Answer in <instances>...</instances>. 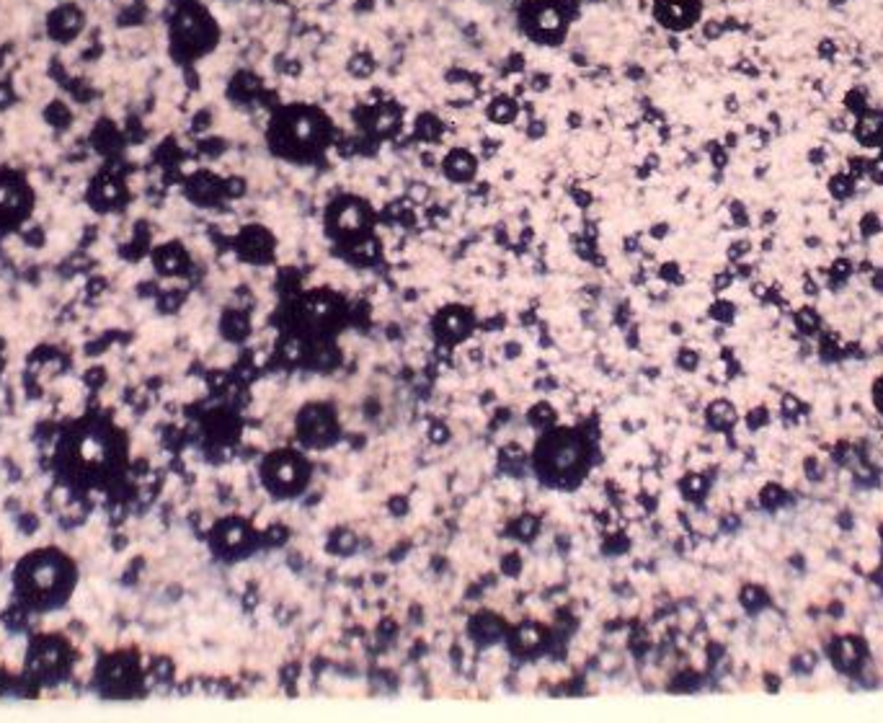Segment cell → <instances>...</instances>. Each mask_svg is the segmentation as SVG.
<instances>
[{
    "instance_id": "obj_1",
    "label": "cell",
    "mask_w": 883,
    "mask_h": 723,
    "mask_svg": "<svg viewBox=\"0 0 883 723\" xmlns=\"http://www.w3.org/2000/svg\"><path fill=\"white\" fill-rule=\"evenodd\" d=\"M72 581H75V573H72L70 561L60 553H37L26 558L16 573L18 594L39 610L63 604L70 597Z\"/></svg>"
},
{
    "instance_id": "obj_2",
    "label": "cell",
    "mask_w": 883,
    "mask_h": 723,
    "mask_svg": "<svg viewBox=\"0 0 883 723\" xmlns=\"http://www.w3.org/2000/svg\"><path fill=\"white\" fill-rule=\"evenodd\" d=\"M522 26L535 41L556 44L563 39L565 29V8L558 0H535L522 13Z\"/></svg>"
},
{
    "instance_id": "obj_3",
    "label": "cell",
    "mask_w": 883,
    "mask_h": 723,
    "mask_svg": "<svg viewBox=\"0 0 883 723\" xmlns=\"http://www.w3.org/2000/svg\"><path fill=\"white\" fill-rule=\"evenodd\" d=\"M176 44L186 52H202L209 49L217 39V29L212 26L209 16L200 8H186L176 21Z\"/></svg>"
},
{
    "instance_id": "obj_4",
    "label": "cell",
    "mask_w": 883,
    "mask_h": 723,
    "mask_svg": "<svg viewBox=\"0 0 883 723\" xmlns=\"http://www.w3.org/2000/svg\"><path fill=\"white\" fill-rule=\"evenodd\" d=\"M653 18L667 32H690L700 24L702 0H653Z\"/></svg>"
},
{
    "instance_id": "obj_5",
    "label": "cell",
    "mask_w": 883,
    "mask_h": 723,
    "mask_svg": "<svg viewBox=\"0 0 883 723\" xmlns=\"http://www.w3.org/2000/svg\"><path fill=\"white\" fill-rule=\"evenodd\" d=\"M852 137L865 150H881L883 148V109H865L852 122Z\"/></svg>"
},
{
    "instance_id": "obj_6",
    "label": "cell",
    "mask_w": 883,
    "mask_h": 723,
    "mask_svg": "<svg viewBox=\"0 0 883 723\" xmlns=\"http://www.w3.org/2000/svg\"><path fill=\"white\" fill-rule=\"evenodd\" d=\"M842 109L852 117L863 114L865 109H870V88L863 83H855L842 93Z\"/></svg>"
},
{
    "instance_id": "obj_7",
    "label": "cell",
    "mask_w": 883,
    "mask_h": 723,
    "mask_svg": "<svg viewBox=\"0 0 883 723\" xmlns=\"http://www.w3.org/2000/svg\"><path fill=\"white\" fill-rule=\"evenodd\" d=\"M829 194L837 199V202H844V199H852L855 197V191H858V178L850 174H835L829 178L827 183Z\"/></svg>"
},
{
    "instance_id": "obj_8",
    "label": "cell",
    "mask_w": 883,
    "mask_h": 723,
    "mask_svg": "<svg viewBox=\"0 0 883 723\" xmlns=\"http://www.w3.org/2000/svg\"><path fill=\"white\" fill-rule=\"evenodd\" d=\"M488 117H491V122H496V124H511L514 117H517V103L511 101L509 96H499V98H494V103L488 106Z\"/></svg>"
},
{
    "instance_id": "obj_9",
    "label": "cell",
    "mask_w": 883,
    "mask_h": 723,
    "mask_svg": "<svg viewBox=\"0 0 883 723\" xmlns=\"http://www.w3.org/2000/svg\"><path fill=\"white\" fill-rule=\"evenodd\" d=\"M473 168H476V163L470 160L468 152L462 150H454L450 155V160H447V171H450V176H454V181H462V176H470Z\"/></svg>"
},
{
    "instance_id": "obj_10",
    "label": "cell",
    "mask_w": 883,
    "mask_h": 723,
    "mask_svg": "<svg viewBox=\"0 0 883 723\" xmlns=\"http://www.w3.org/2000/svg\"><path fill=\"white\" fill-rule=\"evenodd\" d=\"M18 207H21V191H18L16 183H6L0 181V212H6V215H13L18 212Z\"/></svg>"
},
{
    "instance_id": "obj_11",
    "label": "cell",
    "mask_w": 883,
    "mask_h": 723,
    "mask_svg": "<svg viewBox=\"0 0 883 723\" xmlns=\"http://www.w3.org/2000/svg\"><path fill=\"white\" fill-rule=\"evenodd\" d=\"M827 277H829V287H842L844 282L852 277V261L850 259H835L827 271Z\"/></svg>"
},
{
    "instance_id": "obj_12",
    "label": "cell",
    "mask_w": 883,
    "mask_h": 723,
    "mask_svg": "<svg viewBox=\"0 0 883 723\" xmlns=\"http://www.w3.org/2000/svg\"><path fill=\"white\" fill-rule=\"evenodd\" d=\"M816 57H819L821 63H837V57H839V41L835 37H821L816 41Z\"/></svg>"
},
{
    "instance_id": "obj_13",
    "label": "cell",
    "mask_w": 883,
    "mask_h": 723,
    "mask_svg": "<svg viewBox=\"0 0 883 723\" xmlns=\"http://www.w3.org/2000/svg\"><path fill=\"white\" fill-rule=\"evenodd\" d=\"M819 323H821V318L813 308H801L796 313V326H798V331H804V334H813V331H819Z\"/></svg>"
},
{
    "instance_id": "obj_14",
    "label": "cell",
    "mask_w": 883,
    "mask_h": 723,
    "mask_svg": "<svg viewBox=\"0 0 883 723\" xmlns=\"http://www.w3.org/2000/svg\"><path fill=\"white\" fill-rule=\"evenodd\" d=\"M349 70H351V75H354V78H369V75H372V70H374V60L367 55V52H362V55H354V57H351V63H349Z\"/></svg>"
},
{
    "instance_id": "obj_15",
    "label": "cell",
    "mask_w": 883,
    "mask_h": 723,
    "mask_svg": "<svg viewBox=\"0 0 883 723\" xmlns=\"http://www.w3.org/2000/svg\"><path fill=\"white\" fill-rule=\"evenodd\" d=\"M881 230H883V220L875 215V212H865V215L860 217V235H863V238H875Z\"/></svg>"
},
{
    "instance_id": "obj_16",
    "label": "cell",
    "mask_w": 883,
    "mask_h": 723,
    "mask_svg": "<svg viewBox=\"0 0 883 723\" xmlns=\"http://www.w3.org/2000/svg\"><path fill=\"white\" fill-rule=\"evenodd\" d=\"M847 174L850 176H855V178H865L868 174H870V158H865V155H850V158H847Z\"/></svg>"
},
{
    "instance_id": "obj_17",
    "label": "cell",
    "mask_w": 883,
    "mask_h": 723,
    "mask_svg": "<svg viewBox=\"0 0 883 723\" xmlns=\"http://www.w3.org/2000/svg\"><path fill=\"white\" fill-rule=\"evenodd\" d=\"M726 34H728V29H726V21H721V18H708V21L702 24V37L708 41H718L721 37H726Z\"/></svg>"
},
{
    "instance_id": "obj_18",
    "label": "cell",
    "mask_w": 883,
    "mask_h": 723,
    "mask_svg": "<svg viewBox=\"0 0 883 723\" xmlns=\"http://www.w3.org/2000/svg\"><path fill=\"white\" fill-rule=\"evenodd\" d=\"M439 132H442V124H439L437 117L424 114L419 119V135H424V140H434V135H439Z\"/></svg>"
},
{
    "instance_id": "obj_19",
    "label": "cell",
    "mask_w": 883,
    "mask_h": 723,
    "mask_svg": "<svg viewBox=\"0 0 883 723\" xmlns=\"http://www.w3.org/2000/svg\"><path fill=\"white\" fill-rule=\"evenodd\" d=\"M733 72H741V75H744V78H759V75H762V70H759V65L757 63H752V60H749V57H741L739 63L733 65Z\"/></svg>"
},
{
    "instance_id": "obj_20",
    "label": "cell",
    "mask_w": 883,
    "mask_h": 723,
    "mask_svg": "<svg viewBox=\"0 0 883 723\" xmlns=\"http://www.w3.org/2000/svg\"><path fill=\"white\" fill-rule=\"evenodd\" d=\"M868 176H870L878 186H883V148H881V152H878V158L870 160V174Z\"/></svg>"
},
{
    "instance_id": "obj_21",
    "label": "cell",
    "mask_w": 883,
    "mask_h": 723,
    "mask_svg": "<svg viewBox=\"0 0 883 723\" xmlns=\"http://www.w3.org/2000/svg\"><path fill=\"white\" fill-rule=\"evenodd\" d=\"M749 248H752V246H749V240H736V243L728 248V256H731V261H741V259L749 254Z\"/></svg>"
},
{
    "instance_id": "obj_22",
    "label": "cell",
    "mask_w": 883,
    "mask_h": 723,
    "mask_svg": "<svg viewBox=\"0 0 883 723\" xmlns=\"http://www.w3.org/2000/svg\"><path fill=\"white\" fill-rule=\"evenodd\" d=\"M731 217H733V223L736 225H741V228H744V225H749V215H747V209H744V207L739 204V202H733L731 204Z\"/></svg>"
},
{
    "instance_id": "obj_23",
    "label": "cell",
    "mask_w": 883,
    "mask_h": 723,
    "mask_svg": "<svg viewBox=\"0 0 883 723\" xmlns=\"http://www.w3.org/2000/svg\"><path fill=\"white\" fill-rule=\"evenodd\" d=\"M852 641H844L842 646H839V651H842V661H844V667H850L852 661H858V653H855V649H852Z\"/></svg>"
},
{
    "instance_id": "obj_24",
    "label": "cell",
    "mask_w": 883,
    "mask_h": 723,
    "mask_svg": "<svg viewBox=\"0 0 883 723\" xmlns=\"http://www.w3.org/2000/svg\"><path fill=\"white\" fill-rule=\"evenodd\" d=\"M809 163L811 166H824L827 163V150L824 148H811L809 150Z\"/></svg>"
},
{
    "instance_id": "obj_25",
    "label": "cell",
    "mask_w": 883,
    "mask_h": 723,
    "mask_svg": "<svg viewBox=\"0 0 883 723\" xmlns=\"http://www.w3.org/2000/svg\"><path fill=\"white\" fill-rule=\"evenodd\" d=\"M713 315L716 318H724V320H731L733 318V308L728 302H718L716 308H713Z\"/></svg>"
},
{
    "instance_id": "obj_26",
    "label": "cell",
    "mask_w": 883,
    "mask_h": 723,
    "mask_svg": "<svg viewBox=\"0 0 883 723\" xmlns=\"http://www.w3.org/2000/svg\"><path fill=\"white\" fill-rule=\"evenodd\" d=\"M724 106H726V112H731V114H736V112H739V109H741V103H739V98H736V93H728V96H726Z\"/></svg>"
},
{
    "instance_id": "obj_27",
    "label": "cell",
    "mask_w": 883,
    "mask_h": 723,
    "mask_svg": "<svg viewBox=\"0 0 883 723\" xmlns=\"http://www.w3.org/2000/svg\"><path fill=\"white\" fill-rule=\"evenodd\" d=\"M767 122H770V124H772V129H775V135H780V129H783V122H780V114H778V112H770V117H767Z\"/></svg>"
},
{
    "instance_id": "obj_28",
    "label": "cell",
    "mask_w": 883,
    "mask_h": 723,
    "mask_svg": "<svg viewBox=\"0 0 883 723\" xmlns=\"http://www.w3.org/2000/svg\"><path fill=\"white\" fill-rule=\"evenodd\" d=\"M870 285H873V289H875V292H881V294H883V269H881V271H875V274H873V279H870Z\"/></svg>"
},
{
    "instance_id": "obj_29",
    "label": "cell",
    "mask_w": 883,
    "mask_h": 723,
    "mask_svg": "<svg viewBox=\"0 0 883 723\" xmlns=\"http://www.w3.org/2000/svg\"><path fill=\"white\" fill-rule=\"evenodd\" d=\"M804 289H806V294H816V292H819V287L813 285V279H811V277H806V279H804Z\"/></svg>"
},
{
    "instance_id": "obj_30",
    "label": "cell",
    "mask_w": 883,
    "mask_h": 723,
    "mask_svg": "<svg viewBox=\"0 0 883 723\" xmlns=\"http://www.w3.org/2000/svg\"><path fill=\"white\" fill-rule=\"evenodd\" d=\"M847 3H850V0H827V6L832 11H839V8H844V6H847Z\"/></svg>"
},
{
    "instance_id": "obj_31",
    "label": "cell",
    "mask_w": 883,
    "mask_h": 723,
    "mask_svg": "<svg viewBox=\"0 0 883 723\" xmlns=\"http://www.w3.org/2000/svg\"><path fill=\"white\" fill-rule=\"evenodd\" d=\"M881 403H883V398H881ZM881 408H883V405H881Z\"/></svg>"
}]
</instances>
